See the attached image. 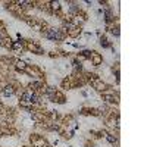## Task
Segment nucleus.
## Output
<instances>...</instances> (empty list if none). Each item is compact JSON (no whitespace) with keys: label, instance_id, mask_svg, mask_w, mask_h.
Masks as SVG:
<instances>
[{"label":"nucleus","instance_id":"obj_2","mask_svg":"<svg viewBox=\"0 0 147 147\" xmlns=\"http://www.w3.org/2000/svg\"><path fill=\"white\" fill-rule=\"evenodd\" d=\"M13 94V88L12 87H6L5 88V96H12Z\"/></svg>","mask_w":147,"mask_h":147},{"label":"nucleus","instance_id":"obj_1","mask_svg":"<svg viewBox=\"0 0 147 147\" xmlns=\"http://www.w3.org/2000/svg\"><path fill=\"white\" fill-rule=\"evenodd\" d=\"M46 35H47V38H50V40H59V38H62V34H60L57 30H51L50 32L46 34Z\"/></svg>","mask_w":147,"mask_h":147}]
</instances>
